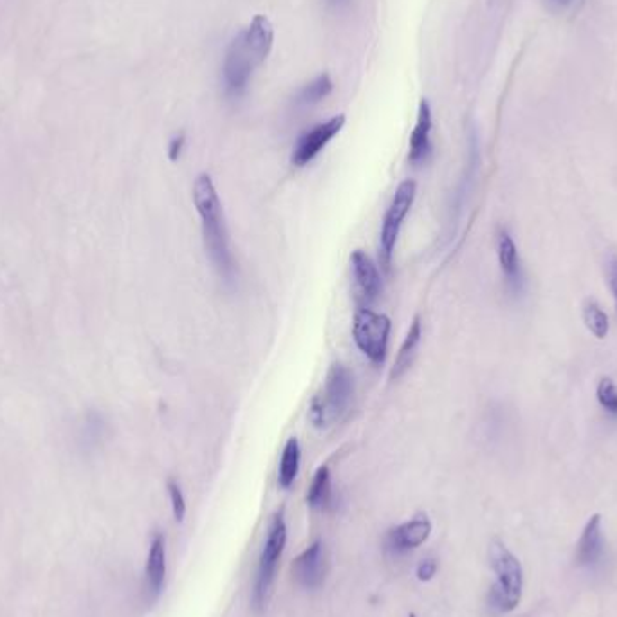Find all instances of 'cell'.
<instances>
[{
  "instance_id": "8",
  "label": "cell",
  "mask_w": 617,
  "mask_h": 617,
  "mask_svg": "<svg viewBox=\"0 0 617 617\" xmlns=\"http://www.w3.org/2000/svg\"><path fill=\"white\" fill-rule=\"evenodd\" d=\"M431 529V520L426 514H415L413 518L386 531L383 538V550L392 558L406 556L428 541Z\"/></svg>"
},
{
  "instance_id": "28",
  "label": "cell",
  "mask_w": 617,
  "mask_h": 617,
  "mask_svg": "<svg viewBox=\"0 0 617 617\" xmlns=\"http://www.w3.org/2000/svg\"><path fill=\"white\" fill-rule=\"evenodd\" d=\"M408 617H417V615H415V613H410V615H408Z\"/></svg>"
},
{
  "instance_id": "2",
  "label": "cell",
  "mask_w": 617,
  "mask_h": 617,
  "mask_svg": "<svg viewBox=\"0 0 617 617\" xmlns=\"http://www.w3.org/2000/svg\"><path fill=\"white\" fill-rule=\"evenodd\" d=\"M487 558L493 572L496 574V583L487 592V606L495 613L513 612L520 604L523 590L522 563L498 538L491 540Z\"/></svg>"
},
{
  "instance_id": "22",
  "label": "cell",
  "mask_w": 617,
  "mask_h": 617,
  "mask_svg": "<svg viewBox=\"0 0 617 617\" xmlns=\"http://www.w3.org/2000/svg\"><path fill=\"white\" fill-rule=\"evenodd\" d=\"M595 397L599 406L613 419H617V386L610 377H603L597 385Z\"/></svg>"
},
{
  "instance_id": "18",
  "label": "cell",
  "mask_w": 617,
  "mask_h": 617,
  "mask_svg": "<svg viewBox=\"0 0 617 617\" xmlns=\"http://www.w3.org/2000/svg\"><path fill=\"white\" fill-rule=\"evenodd\" d=\"M421 338H422V323H421V318L415 316L408 327V332L401 343V349L395 356V361H394V367L390 370V379L392 381H397L401 379L408 368L412 367L415 356H417V350H419V345H421Z\"/></svg>"
},
{
  "instance_id": "19",
  "label": "cell",
  "mask_w": 617,
  "mask_h": 617,
  "mask_svg": "<svg viewBox=\"0 0 617 617\" xmlns=\"http://www.w3.org/2000/svg\"><path fill=\"white\" fill-rule=\"evenodd\" d=\"M300 464H302V448L296 437L287 439L282 455H280V462H278V485L282 489H289L298 473H300Z\"/></svg>"
},
{
  "instance_id": "14",
  "label": "cell",
  "mask_w": 617,
  "mask_h": 617,
  "mask_svg": "<svg viewBox=\"0 0 617 617\" xmlns=\"http://www.w3.org/2000/svg\"><path fill=\"white\" fill-rule=\"evenodd\" d=\"M496 255H498V264L500 271L504 275V282L507 289L514 295L522 293L523 289V269L518 255V248L509 235V231L500 230L496 235Z\"/></svg>"
},
{
  "instance_id": "3",
  "label": "cell",
  "mask_w": 617,
  "mask_h": 617,
  "mask_svg": "<svg viewBox=\"0 0 617 617\" xmlns=\"http://www.w3.org/2000/svg\"><path fill=\"white\" fill-rule=\"evenodd\" d=\"M354 397V376L341 365L334 363L325 377L322 390L313 397L309 406V421L316 428L336 424L347 412Z\"/></svg>"
},
{
  "instance_id": "23",
  "label": "cell",
  "mask_w": 617,
  "mask_h": 617,
  "mask_svg": "<svg viewBox=\"0 0 617 617\" xmlns=\"http://www.w3.org/2000/svg\"><path fill=\"white\" fill-rule=\"evenodd\" d=\"M167 491H168V496H170L174 518H176L177 523H181L185 520V516H186V498H185V493H183L179 482L174 480V478L168 480Z\"/></svg>"
},
{
  "instance_id": "21",
  "label": "cell",
  "mask_w": 617,
  "mask_h": 617,
  "mask_svg": "<svg viewBox=\"0 0 617 617\" xmlns=\"http://www.w3.org/2000/svg\"><path fill=\"white\" fill-rule=\"evenodd\" d=\"M583 322L585 327L597 338L603 340L606 338L608 331H610V322L606 313L595 304V302H586L583 305Z\"/></svg>"
},
{
  "instance_id": "27",
  "label": "cell",
  "mask_w": 617,
  "mask_h": 617,
  "mask_svg": "<svg viewBox=\"0 0 617 617\" xmlns=\"http://www.w3.org/2000/svg\"><path fill=\"white\" fill-rule=\"evenodd\" d=\"M552 8H567L572 0H547Z\"/></svg>"
},
{
  "instance_id": "13",
  "label": "cell",
  "mask_w": 617,
  "mask_h": 617,
  "mask_svg": "<svg viewBox=\"0 0 617 617\" xmlns=\"http://www.w3.org/2000/svg\"><path fill=\"white\" fill-rule=\"evenodd\" d=\"M431 129H433L431 107L426 100H421L419 111H417V122L410 134V147H408V163L412 167H422L430 161L431 152H433Z\"/></svg>"
},
{
  "instance_id": "5",
  "label": "cell",
  "mask_w": 617,
  "mask_h": 617,
  "mask_svg": "<svg viewBox=\"0 0 617 617\" xmlns=\"http://www.w3.org/2000/svg\"><path fill=\"white\" fill-rule=\"evenodd\" d=\"M392 322L370 307H358L352 320V340L358 350L372 363L383 365L388 356Z\"/></svg>"
},
{
  "instance_id": "10",
  "label": "cell",
  "mask_w": 617,
  "mask_h": 617,
  "mask_svg": "<svg viewBox=\"0 0 617 617\" xmlns=\"http://www.w3.org/2000/svg\"><path fill=\"white\" fill-rule=\"evenodd\" d=\"M255 62L250 57L242 35H239L228 48L226 59H224V66H222V75H224V86L226 91L231 96H240L251 80L253 69H255Z\"/></svg>"
},
{
  "instance_id": "4",
  "label": "cell",
  "mask_w": 617,
  "mask_h": 617,
  "mask_svg": "<svg viewBox=\"0 0 617 617\" xmlns=\"http://www.w3.org/2000/svg\"><path fill=\"white\" fill-rule=\"evenodd\" d=\"M286 545H287V523H286L284 509H278L271 516L268 534H266V541H264V547L260 550V558H259V565H257L253 595H251V603L257 610H262L266 606V601H268V595H269L271 586L275 583Z\"/></svg>"
},
{
  "instance_id": "1",
  "label": "cell",
  "mask_w": 617,
  "mask_h": 617,
  "mask_svg": "<svg viewBox=\"0 0 617 617\" xmlns=\"http://www.w3.org/2000/svg\"><path fill=\"white\" fill-rule=\"evenodd\" d=\"M194 204L201 219V230L206 251L219 277L233 286L237 280V262L230 244V233L224 219L222 203L210 174H199L194 183Z\"/></svg>"
},
{
  "instance_id": "25",
  "label": "cell",
  "mask_w": 617,
  "mask_h": 617,
  "mask_svg": "<svg viewBox=\"0 0 617 617\" xmlns=\"http://www.w3.org/2000/svg\"><path fill=\"white\" fill-rule=\"evenodd\" d=\"M185 147H186V134L185 132L176 134L170 140V143H168V158H170V161H179V158L183 156Z\"/></svg>"
},
{
  "instance_id": "17",
  "label": "cell",
  "mask_w": 617,
  "mask_h": 617,
  "mask_svg": "<svg viewBox=\"0 0 617 617\" xmlns=\"http://www.w3.org/2000/svg\"><path fill=\"white\" fill-rule=\"evenodd\" d=\"M603 554V531H601V516L592 514L585 523V529L577 541L576 561L577 565L588 567L594 565Z\"/></svg>"
},
{
  "instance_id": "20",
  "label": "cell",
  "mask_w": 617,
  "mask_h": 617,
  "mask_svg": "<svg viewBox=\"0 0 617 617\" xmlns=\"http://www.w3.org/2000/svg\"><path fill=\"white\" fill-rule=\"evenodd\" d=\"M332 89H334L332 78L327 73H323L298 91L295 104L298 107H314L320 102H323L332 93Z\"/></svg>"
},
{
  "instance_id": "7",
  "label": "cell",
  "mask_w": 617,
  "mask_h": 617,
  "mask_svg": "<svg viewBox=\"0 0 617 617\" xmlns=\"http://www.w3.org/2000/svg\"><path fill=\"white\" fill-rule=\"evenodd\" d=\"M345 122H347V118L343 114H338V116H332L331 120L322 122V123L314 125L313 129L305 131L298 138V141L293 149L291 163L298 168L311 165L325 150V147L341 132Z\"/></svg>"
},
{
  "instance_id": "26",
  "label": "cell",
  "mask_w": 617,
  "mask_h": 617,
  "mask_svg": "<svg viewBox=\"0 0 617 617\" xmlns=\"http://www.w3.org/2000/svg\"><path fill=\"white\" fill-rule=\"evenodd\" d=\"M608 282H610V289L613 293L615 304H617V260H612L608 266Z\"/></svg>"
},
{
  "instance_id": "24",
  "label": "cell",
  "mask_w": 617,
  "mask_h": 617,
  "mask_svg": "<svg viewBox=\"0 0 617 617\" xmlns=\"http://www.w3.org/2000/svg\"><path fill=\"white\" fill-rule=\"evenodd\" d=\"M437 570H439V561L431 556L421 559L415 567V577L421 581V583H428L431 581L435 576H437Z\"/></svg>"
},
{
  "instance_id": "15",
  "label": "cell",
  "mask_w": 617,
  "mask_h": 617,
  "mask_svg": "<svg viewBox=\"0 0 617 617\" xmlns=\"http://www.w3.org/2000/svg\"><path fill=\"white\" fill-rule=\"evenodd\" d=\"M240 35H242L244 46H246L250 57L253 59L255 66H260L269 57V53L273 50L275 30H273L271 21L264 15H257V17H253L250 28Z\"/></svg>"
},
{
  "instance_id": "9",
  "label": "cell",
  "mask_w": 617,
  "mask_h": 617,
  "mask_svg": "<svg viewBox=\"0 0 617 617\" xmlns=\"http://www.w3.org/2000/svg\"><path fill=\"white\" fill-rule=\"evenodd\" d=\"M329 570L327 549L322 540H314L291 563V574L298 586L305 590H318L323 586Z\"/></svg>"
},
{
  "instance_id": "6",
  "label": "cell",
  "mask_w": 617,
  "mask_h": 617,
  "mask_svg": "<svg viewBox=\"0 0 617 617\" xmlns=\"http://www.w3.org/2000/svg\"><path fill=\"white\" fill-rule=\"evenodd\" d=\"M415 195H417V183L412 179L403 181L395 188L394 197L385 212L381 231H379V264L386 273L392 268L395 244H397L403 222L413 206Z\"/></svg>"
},
{
  "instance_id": "12",
  "label": "cell",
  "mask_w": 617,
  "mask_h": 617,
  "mask_svg": "<svg viewBox=\"0 0 617 617\" xmlns=\"http://www.w3.org/2000/svg\"><path fill=\"white\" fill-rule=\"evenodd\" d=\"M167 579V540L165 534L156 531L150 540L147 565H145V595L152 604L156 603L165 588Z\"/></svg>"
},
{
  "instance_id": "11",
  "label": "cell",
  "mask_w": 617,
  "mask_h": 617,
  "mask_svg": "<svg viewBox=\"0 0 617 617\" xmlns=\"http://www.w3.org/2000/svg\"><path fill=\"white\" fill-rule=\"evenodd\" d=\"M350 269L359 307H370L383 291V278L376 262L363 250H354L350 255Z\"/></svg>"
},
{
  "instance_id": "16",
  "label": "cell",
  "mask_w": 617,
  "mask_h": 617,
  "mask_svg": "<svg viewBox=\"0 0 617 617\" xmlns=\"http://www.w3.org/2000/svg\"><path fill=\"white\" fill-rule=\"evenodd\" d=\"M307 504L311 509L329 513L338 507V498L332 485V475L329 466H320L307 489Z\"/></svg>"
}]
</instances>
